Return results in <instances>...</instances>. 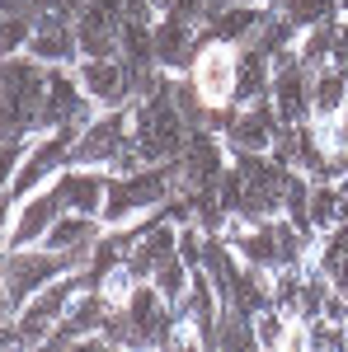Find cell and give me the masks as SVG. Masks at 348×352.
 <instances>
[{
  "instance_id": "d6986e66",
  "label": "cell",
  "mask_w": 348,
  "mask_h": 352,
  "mask_svg": "<svg viewBox=\"0 0 348 352\" xmlns=\"http://www.w3.org/2000/svg\"><path fill=\"white\" fill-rule=\"evenodd\" d=\"M344 104H348V71L344 66H320L311 76V118L334 122V118H344Z\"/></svg>"
},
{
  "instance_id": "d4e9b609",
  "label": "cell",
  "mask_w": 348,
  "mask_h": 352,
  "mask_svg": "<svg viewBox=\"0 0 348 352\" xmlns=\"http://www.w3.org/2000/svg\"><path fill=\"white\" fill-rule=\"evenodd\" d=\"M306 333H311V348L316 352H348V324L344 320H329V315H316L306 320Z\"/></svg>"
},
{
  "instance_id": "f1b7e54d",
  "label": "cell",
  "mask_w": 348,
  "mask_h": 352,
  "mask_svg": "<svg viewBox=\"0 0 348 352\" xmlns=\"http://www.w3.org/2000/svg\"><path fill=\"white\" fill-rule=\"evenodd\" d=\"M203 249H207V230L198 221L179 226V258H184L188 268H203Z\"/></svg>"
},
{
  "instance_id": "3957f363",
  "label": "cell",
  "mask_w": 348,
  "mask_h": 352,
  "mask_svg": "<svg viewBox=\"0 0 348 352\" xmlns=\"http://www.w3.org/2000/svg\"><path fill=\"white\" fill-rule=\"evenodd\" d=\"M76 268H85L81 254H61V249H48V244L5 249V296H0V315L14 320L33 292H43L48 282H57V277H66V272H76Z\"/></svg>"
},
{
  "instance_id": "4316f807",
  "label": "cell",
  "mask_w": 348,
  "mask_h": 352,
  "mask_svg": "<svg viewBox=\"0 0 348 352\" xmlns=\"http://www.w3.org/2000/svg\"><path fill=\"white\" fill-rule=\"evenodd\" d=\"M287 310L283 305H264L259 315H254V333H259V348H283L287 343Z\"/></svg>"
},
{
  "instance_id": "7c38bea8",
  "label": "cell",
  "mask_w": 348,
  "mask_h": 352,
  "mask_svg": "<svg viewBox=\"0 0 348 352\" xmlns=\"http://www.w3.org/2000/svg\"><path fill=\"white\" fill-rule=\"evenodd\" d=\"M311 66H301L296 47L273 56V85H268V99L273 109L283 113V122H311Z\"/></svg>"
},
{
  "instance_id": "4dcf8cb0",
  "label": "cell",
  "mask_w": 348,
  "mask_h": 352,
  "mask_svg": "<svg viewBox=\"0 0 348 352\" xmlns=\"http://www.w3.org/2000/svg\"><path fill=\"white\" fill-rule=\"evenodd\" d=\"M212 5H216V10H226V5H236V0H212Z\"/></svg>"
},
{
  "instance_id": "e0dca14e",
  "label": "cell",
  "mask_w": 348,
  "mask_h": 352,
  "mask_svg": "<svg viewBox=\"0 0 348 352\" xmlns=\"http://www.w3.org/2000/svg\"><path fill=\"white\" fill-rule=\"evenodd\" d=\"M268 0H236V5H226V10H216L212 14V38H221V43H236V47H249L254 38H259V28H264L268 19Z\"/></svg>"
},
{
  "instance_id": "5bb4252c",
  "label": "cell",
  "mask_w": 348,
  "mask_h": 352,
  "mask_svg": "<svg viewBox=\"0 0 348 352\" xmlns=\"http://www.w3.org/2000/svg\"><path fill=\"white\" fill-rule=\"evenodd\" d=\"M85 94L94 99V109H127L132 104V71L123 56H81L76 61Z\"/></svg>"
},
{
  "instance_id": "52a82bcc",
  "label": "cell",
  "mask_w": 348,
  "mask_h": 352,
  "mask_svg": "<svg viewBox=\"0 0 348 352\" xmlns=\"http://www.w3.org/2000/svg\"><path fill=\"white\" fill-rule=\"evenodd\" d=\"M132 151V104L127 109H99L76 136L71 164H90V169H113Z\"/></svg>"
},
{
  "instance_id": "6da1fadb",
  "label": "cell",
  "mask_w": 348,
  "mask_h": 352,
  "mask_svg": "<svg viewBox=\"0 0 348 352\" xmlns=\"http://www.w3.org/2000/svg\"><path fill=\"white\" fill-rule=\"evenodd\" d=\"M188 118L174 104V76H165L161 89H151L146 99L132 104V146L146 164H165L179 160L188 146Z\"/></svg>"
},
{
  "instance_id": "4fadbf2b",
  "label": "cell",
  "mask_w": 348,
  "mask_h": 352,
  "mask_svg": "<svg viewBox=\"0 0 348 352\" xmlns=\"http://www.w3.org/2000/svg\"><path fill=\"white\" fill-rule=\"evenodd\" d=\"M207 38H212V28L184 19L179 10L156 14V61H161L165 71H188L193 56H198V47H203Z\"/></svg>"
},
{
  "instance_id": "f546056e",
  "label": "cell",
  "mask_w": 348,
  "mask_h": 352,
  "mask_svg": "<svg viewBox=\"0 0 348 352\" xmlns=\"http://www.w3.org/2000/svg\"><path fill=\"white\" fill-rule=\"evenodd\" d=\"M61 5H66L71 14H81V10H85V5H90V0H61Z\"/></svg>"
},
{
  "instance_id": "7a4b0ae2",
  "label": "cell",
  "mask_w": 348,
  "mask_h": 352,
  "mask_svg": "<svg viewBox=\"0 0 348 352\" xmlns=\"http://www.w3.org/2000/svg\"><path fill=\"white\" fill-rule=\"evenodd\" d=\"M85 287H94V282H90L85 268H76V272H66V277H57V282H48L43 292H33L24 300V310L14 320H5V348H43L52 338V329L66 320L71 300L81 296Z\"/></svg>"
},
{
  "instance_id": "7402d4cb",
  "label": "cell",
  "mask_w": 348,
  "mask_h": 352,
  "mask_svg": "<svg viewBox=\"0 0 348 352\" xmlns=\"http://www.w3.org/2000/svg\"><path fill=\"white\" fill-rule=\"evenodd\" d=\"M339 221H344V192H339V184H316L311 188V226H316V235H325Z\"/></svg>"
},
{
  "instance_id": "cb8c5ba5",
  "label": "cell",
  "mask_w": 348,
  "mask_h": 352,
  "mask_svg": "<svg viewBox=\"0 0 348 352\" xmlns=\"http://www.w3.org/2000/svg\"><path fill=\"white\" fill-rule=\"evenodd\" d=\"M268 5H283V14H287L296 28H316V24H325V19H334V14H344L339 0H268Z\"/></svg>"
},
{
  "instance_id": "44dd1931",
  "label": "cell",
  "mask_w": 348,
  "mask_h": 352,
  "mask_svg": "<svg viewBox=\"0 0 348 352\" xmlns=\"http://www.w3.org/2000/svg\"><path fill=\"white\" fill-rule=\"evenodd\" d=\"M268 85H273V56L259 52V47H240V89H236V104L268 99Z\"/></svg>"
},
{
  "instance_id": "ba28073f",
  "label": "cell",
  "mask_w": 348,
  "mask_h": 352,
  "mask_svg": "<svg viewBox=\"0 0 348 352\" xmlns=\"http://www.w3.org/2000/svg\"><path fill=\"white\" fill-rule=\"evenodd\" d=\"M188 80L198 85L207 109H231L236 89H240V47L221 43V38H207L198 47V56H193V66H188Z\"/></svg>"
},
{
  "instance_id": "30bf717a",
  "label": "cell",
  "mask_w": 348,
  "mask_h": 352,
  "mask_svg": "<svg viewBox=\"0 0 348 352\" xmlns=\"http://www.w3.org/2000/svg\"><path fill=\"white\" fill-rule=\"evenodd\" d=\"M61 212H66V207H61V192H57V184H43L38 192H28L19 207H10V212H5V249L43 244Z\"/></svg>"
},
{
  "instance_id": "ffe728a7",
  "label": "cell",
  "mask_w": 348,
  "mask_h": 352,
  "mask_svg": "<svg viewBox=\"0 0 348 352\" xmlns=\"http://www.w3.org/2000/svg\"><path fill=\"white\" fill-rule=\"evenodd\" d=\"M344 19H348V14H334V19H325V24H316V28H301V38H296V56H301V66H311V71L329 66Z\"/></svg>"
},
{
  "instance_id": "484cf974",
  "label": "cell",
  "mask_w": 348,
  "mask_h": 352,
  "mask_svg": "<svg viewBox=\"0 0 348 352\" xmlns=\"http://www.w3.org/2000/svg\"><path fill=\"white\" fill-rule=\"evenodd\" d=\"M141 282H146V277H136V272L127 268V258H123V263H118V268H113L104 282H99V292H104V300L113 305V310H123V305L132 300V292L141 287Z\"/></svg>"
},
{
  "instance_id": "83f0119b",
  "label": "cell",
  "mask_w": 348,
  "mask_h": 352,
  "mask_svg": "<svg viewBox=\"0 0 348 352\" xmlns=\"http://www.w3.org/2000/svg\"><path fill=\"white\" fill-rule=\"evenodd\" d=\"M33 14L28 10H5V56L28 52V38H33Z\"/></svg>"
},
{
  "instance_id": "9c48e42d",
  "label": "cell",
  "mask_w": 348,
  "mask_h": 352,
  "mask_svg": "<svg viewBox=\"0 0 348 352\" xmlns=\"http://www.w3.org/2000/svg\"><path fill=\"white\" fill-rule=\"evenodd\" d=\"M226 164H231V146L221 136H212L207 127H193L184 155L174 160V169H179V192H216Z\"/></svg>"
},
{
  "instance_id": "8992f818",
  "label": "cell",
  "mask_w": 348,
  "mask_h": 352,
  "mask_svg": "<svg viewBox=\"0 0 348 352\" xmlns=\"http://www.w3.org/2000/svg\"><path fill=\"white\" fill-rule=\"evenodd\" d=\"M76 136L81 127H52V132H43L33 146H28L24 164L14 169V179L5 184V207H19L28 192H38L43 184H52L57 174L71 164V151H76Z\"/></svg>"
},
{
  "instance_id": "2e32d148",
  "label": "cell",
  "mask_w": 348,
  "mask_h": 352,
  "mask_svg": "<svg viewBox=\"0 0 348 352\" xmlns=\"http://www.w3.org/2000/svg\"><path fill=\"white\" fill-rule=\"evenodd\" d=\"M61 192V207L66 212H81V217H104V197H108V179L90 164H66L52 179Z\"/></svg>"
},
{
  "instance_id": "ac0fdd59",
  "label": "cell",
  "mask_w": 348,
  "mask_h": 352,
  "mask_svg": "<svg viewBox=\"0 0 348 352\" xmlns=\"http://www.w3.org/2000/svg\"><path fill=\"white\" fill-rule=\"evenodd\" d=\"M76 33H81V56H123V24L108 19L104 10L85 5L76 14Z\"/></svg>"
},
{
  "instance_id": "5b68a950",
  "label": "cell",
  "mask_w": 348,
  "mask_h": 352,
  "mask_svg": "<svg viewBox=\"0 0 348 352\" xmlns=\"http://www.w3.org/2000/svg\"><path fill=\"white\" fill-rule=\"evenodd\" d=\"M43 99H48V61L33 52L5 56V136L43 132Z\"/></svg>"
},
{
  "instance_id": "9a60e30c",
  "label": "cell",
  "mask_w": 348,
  "mask_h": 352,
  "mask_svg": "<svg viewBox=\"0 0 348 352\" xmlns=\"http://www.w3.org/2000/svg\"><path fill=\"white\" fill-rule=\"evenodd\" d=\"M278 132H283V113L273 109V99H249V104L231 109L226 146L231 151H273Z\"/></svg>"
},
{
  "instance_id": "8fae6325",
  "label": "cell",
  "mask_w": 348,
  "mask_h": 352,
  "mask_svg": "<svg viewBox=\"0 0 348 352\" xmlns=\"http://www.w3.org/2000/svg\"><path fill=\"white\" fill-rule=\"evenodd\" d=\"M127 315H132V348H174L179 320H174V305L156 292V282H151V277L132 292Z\"/></svg>"
},
{
  "instance_id": "603a6c76",
  "label": "cell",
  "mask_w": 348,
  "mask_h": 352,
  "mask_svg": "<svg viewBox=\"0 0 348 352\" xmlns=\"http://www.w3.org/2000/svg\"><path fill=\"white\" fill-rule=\"evenodd\" d=\"M151 282H156V292H161L170 305H179V300L188 296V287H193V268H188L184 258L174 254V258H165L161 268L151 272Z\"/></svg>"
},
{
  "instance_id": "277c9868",
  "label": "cell",
  "mask_w": 348,
  "mask_h": 352,
  "mask_svg": "<svg viewBox=\"0 0 348 352\" xmlns=\"http://www.w3.org/2000/svg\"><path fill=\"white\" fill-rule=\"evenodd\" d=\"M174 192H179V169H174V160L113 174V179H108V197H104V226H127L136 212L161 207Z\"/></svg>"
}]
</instances>
